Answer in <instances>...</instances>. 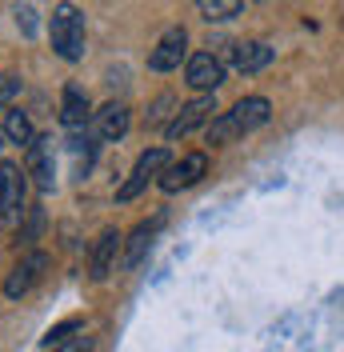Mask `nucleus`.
I'll list each match as a JSON object with an SVG mask.
<instances>
[{"label": "nucleus", "mask_w": 344, "mask_h": 352, "mask_svg": "<svg viewBox=\"0 0 344 352\" xmlns=\"http://www.w3.org/2000/svg\"><path fill=\"white\" fill-rule=\"evenodd\" d=\"M129 124H132V112H129V104H105L100 112H92V136L96 140H120L125 132H129Z\"/></svg>", "instance_id": "obj_12"}, {"label": "nucleus", "mask_w": 344, "mask_h": 352, "mask_svg": "<svg viewBox=\"0 0 344 352\" xmlns=\"http://www.w3.org/2000/svg\"><path fill=\"white\" fill-rule=\"evenodd\" d=\"M196 8L204 21H233V16H240L244 0H196Z\"/></svg>", "instance_id": "obj_17"}, {"label": "nucleus", "mask_w": 344, "mask_h": 352, "mask_svg": "<svg viewBox=\"0 0 344 352\" xmlns=\"http://www.w3.org/2000/svg\"><path fill=\"white\" fill-rule=\"evenodd\" d=\"M44 268H48V256H44V252H28V256H21V261L12 264L8 280H4V296H8V300H21V296H28L32 288L41 285Z\"/></svg>", "instance_id": "obj_8"}, {"label": "nucleus", "mask_w": 344, "mask_h": 352, "mask_svg": "<svg viewBox=\"0 0 344 352\" xmlns=\"http://www.w3.org/2000/svg\"><path fill=\"white\" fill-rule=\"evenodd\" d=\"M21 92V80L17 76H8V72H0V109L4 104H12V96Z\"/></svg>", "instance_id": "obj_19"}, {"label": "nucleus", "mask_w": 344, "mask_h": 352, "mask_svg": "<svg viewBox=\"0 0 344 352\" xmlns=\"http://www.w3.org/2000/svg\"><path fill=\"white\" fill-rule=\"evenodd\" d=\"M233 68L237 72H244V76H252V72H264V68L272 65V48L264 41H240V44H233Z\"/></svg>", "instance_id": "obj_14"}, {"label": "nucleus", "mask_w": 344, "mask_h": 352, "mask_svg": "<svg viewBox=\"0 0 344 352\" xmlns=\"http://www.w3.org/2000/svg\"><path fill=\"white\" fill-rule=\"evenodd\" d=\"M180 60H189V32L184 28H169L156 48L149 52V68L152 72H172V68H180Z\"/></svg>", "instance_id": "obj_10"}, {"label": "nucleus", "mask_w": 344, "mask_h": 352, "mask_svg": "<svg viewBox=\"0 0 344 352\" xmlns=\"http://www.w3.org/2000/svg\"><path fill=\"white\" fill-rule=\"evenodd\" d=\"M96 136L88 132V136H76L72 144H68V153H72V160H76V176H88V168H92V160H96V144H92Z\"/></svg>", "instance_id": "obj_18"}, {"label": "nucleus", "mask_w": 344, "mask_h": 352, "mask_svg": "<svg viewBox=\"0 0 344 352\" xmlns=\"http://www.w3.org/2000/svg\"><path fill=\"white\" fill-rule=\"evenodd\" d=\"M204 173H208V156L204 153H189V156H180L176 164H169L156 184H160L164 192H180V188H193Z\"/></svg>", "instance_id": "obj_11"}, {"label": "nucleus", "mask_w": 344, "mask_h": 352, "mask_svg": "<svg viewBox=\"0 0 344 352\" xmlns=\"http://www.w3.org/2000/svg\"><path fill=\"white\" fill-rule=\"evenodd\" d=\"M213 112H216V96L204 92V96H196V100H189V104H180V112L169 120L164 136H169V140H180V136L196 132L200 124H213Z\"/></svg>", "instance_id": "obj_6"}, {"label": "nucleus", "mask_w": 344, "mask_h": 352, "mask_svg": "<svg viewBox=\"0 0 344 352\" xmlns=\"http://www.w3.org/2000/svg\"><path fill=\"white\" fill-rule=\"evenodd\" d=\"M120 248H125V236H120L116 228H105V232L96 236V244H92V252H88V276H92V280H108V276L116 272Z\"/></svg>", "instance_id": "obj_9"}, {"label": "nucleus", "mask_w": 344, "mask_h": 352, "mask_svg": "<svg viewBox=\"0 0 344 352\" xmlns=\"http://www.w3.org/2000/svg\"><path fill=\"white\" fill-rule=\"evenodd\" d=\"M48 41H52V52L76 65L85 56V12L72 4V0H61L52 8V21H48Z\"/></svg>", "instance_id": "obj_2"}, {"label": "nucleus", "mask_w": 344, "mask_h": 352, "mask_svg": "<svg viewBox=\"0 0 344 352\" xmlns=\"http://www.w3.org/2000/svg\"><path fill=\"white\" fill-rule=\"evenodd\" d=\"M4 140H8V136H4V129H0V148H4Z\"/></svg>", "instance_id": "obj_22"}, {"label": "nucleus", "mask_w": 344, "mask_h": 352, "mask_svg": "<svg viewBox=\"0 0 344 352\" xmlns=\"http://www.w3.org/2000/svg\"><path fill=\"white\" fill-rule=\"evenodd\" d=\"M184 80H189V88H196L200 96H204V92H216V88L224 85V60H220L216 52H193V56L184 60Z\"/></svg>", "instance_id": "obj_7"}, {"label": "nucleus", "mask_w": 344, "mask_h": 352, "mask_svg": "<svg viewBox=\"0 0 344 352\" xmlns=\"http://www.w3.org/2000/svg\"><path fill=\"white\" fill-rule=\"evenodd\" d=\"M4 136H8L12 144H21V148H32L36 129H32L28 112H21V109H8V112H4Z\"/></svg>", "instance_id": "obj_16"}, {"label": "nucleus", "mask_w": 344, "mask_h": 352, "mask_svg": "<svg viewBox=\"0 0 344 352\" xmlns=\"http://www.w3.org/2000/svg\"><path fill=\"white\" fill-rule=\"evenodd\" d=\"M272 116V104L268 96H244L237 100L228 112H220L213 124H208V144H228V140H240L248 132H257L260 124H268Z\"/></svg>", "instance_id": "obj_1"}, {"label": "nucleus", "mask_w": 344, "mask_h": 352, "mask_svg": "<svg viewBox=\"0 0 344 352\" xmlns=\"http://www.w3.org/2000/svg\"><path fill=\"white\" fill-rule=\"evenodd\" d=\"M24 173L36 180L41 192L56 188V140L52 136H36L32 148H24Z\"/></svg>", "instance_id": "obj_5"}, {"label": "nucleus", "mask_w": 344, "mask_h": 352, "mask_svg": "<svg viewBox=\"0 0 344 352\" xmlns=\"http://www.w3.org/2000/svg\"><path fill=\"white\" fill-rule=\"evenodd\" d=\"M61 352H96V349H92V340H88V336H76V340L61 344Z\"/></svg>", "instance_id": "obj_21"}, {"label": "nucleus", "mask_w": 344, "mask_h": 352, "mask_svg": "<svg viewBox=\"0 0 344 352\" xmlns=\"http://www.w3.org/2000/svg\"><path fill=\"white\" fill-rule=\"evenodd\" d=\"M169 164H172V160H169V153H164V148H149V153H140V156H136V164H132L129 180L116 188V200H120V204L136 200L152 184V180H160V176H164V168H169Z\"/></svg>", "instance_id": "obj_4"}, {"label": "nucleus", "mask_w": 344, "mask_h": 352, "mask_svg": "<svg viewBox=\"0 0 344 352\" xmlns=\"http://www.w3.org/2000/svg\"><path fill=\"white\" fill-rule=\"evenodd\" d=\"M68 332H76V320H68V324H61V329H52L48 336H44V344H68Z\"/></svg>", "instance_id": "obj_20"}, {"label": "nucleus", "mask_w": 344, "mask_h": 352, "mask_svg": "<svg viewBox=\"0 0 344 352\" xmlns=\"http://www.w3.org/2000/svg\"><path fill=\"white\" fill-rule=\"evenodd\" d=\"M160 224H164V217H152V220H140V224L129 232V244H125V268H136V264L144 261V252L152 248Z\"/></svg>", "instance_id": "obj_15"}, {"label": "nucleus", "mask_w": 344, "mask_h": 352, "mask_svg": "<svg viewBox=\"0 0 344 352\" xmlns=\"http://www.w3.org/2000/svg\"><path fill=\"white\" fill-rule=\"evenodd\" d=\"M88 120H92L88 92L80 85H65V92H61V124L68 132H80V129H88Z\"/></svg>", "instance_id": "obj_13"}, {"label": "nucleus", "mask_w": 344, "mask_h": 352, "mask_svg": "<svg viewBox=\"0 0 344 352\" xmlns=\"http://www.w3.org/2000/svg\"><path fill=\"white\" fill-rule=\"evenodd\" d=\"M24 168L12 160H0V224H21L24 220V197H28V180Z\"/></svg>", "instance_id": "obj_3"}]
</instances>
